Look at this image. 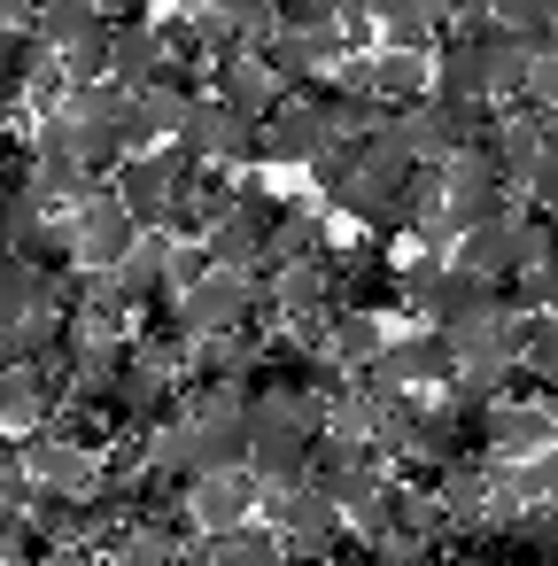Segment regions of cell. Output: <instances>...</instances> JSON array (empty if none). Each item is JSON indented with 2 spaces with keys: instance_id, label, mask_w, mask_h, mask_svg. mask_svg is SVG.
Listing matches in <instances>:
<instances>
[{
  "instance_id": "26",
  "label": "cell",
  "mask_w": 558,
  "mask_h": 566,
  "mask_svg": "<svg viewBox=\"0 0 558 566\" xmlns=\"http://www.w3.org/2000/svg\"><path fill=\"white\" fill-rule=\"evenodd\" d=\"M32 9L40 0H0V24H32Z\"/></svg>"
},
{
  "instance_id": "24",
  "label": "cell",
  "mask_w": 558,
  "mask_h": 566,
  "mask_svg": "<svg viewBox=\"0 0 558 566\" xmlns=\"http://www.w3.org/2000/svg\"><path fill=\"white\" fill-rule=\"evenodd\" d=\"M102 17H109V24H148L156 0H102Z\"/></svg>"
},
{
  "instance_id": "6",
  "label": "cell",
  "mask_w": 558,
  "mask_h": 566,
  "mask_svg": "<svg viewBox=\"0 0 558 566\" xmlns=\"http://www.w3.org/2000/svg\"><path fill=\"white\" fill-rule=\"evenodd\" d=\"M372 380H388V388H450V380H457V342H450L434 318L411 326V334H388Z\"/></svg>"
},
{
  "instance_id": "15",
  "label": "cell",
  "mask_w": 558,
  "mask_h": 566,
  "mask_svg": "<svg viewBox=\"0 0 558 566\" xmlns=\"http://www.w3.org/2000/svg\"><path fill=\"white\" fill-rule=\"evenodd\" d=\"M109 78L117 86H156V78H179V63H171V48H164V24H117V40H109Z\"/></svg>"
},
{
  "instance_id": "13",
  "label": "cell",
  "mask_w": 558,
  "mask_h": 566,
  "mask_svg": "<svg viewBox=\"0 0 558 566\" xmlns=\"http://www.w3.org/2000/svg\"><path fill=\"white\" fill-rule=\"evenodd\" d=\"M388 133H396V140L411 148V164H450V156L465 148V125H457V109H450L442 94L388 109Z\"/></svg>"
},
{
  "instance_id": "25",
  "label": "cell",
  "mask_w": 558,
  "mask_h": 566,
  "mask_svg": "<svg viewBox=\"0 0 558 566\" xmlns=\"http://www.w3.org/2000/svg\"><path fill=\"white\" fill-rule=\"evenodd\" d=\"M179 9H218V17H249L256 0H179Z\"/></svg>"
},
{
  "instance_id": "3",
  "label": "cell",
  "mask_w": 558,
  "mask_h": 566,
  "mask_svg": "<svg viewBox=\"0 0 558 566\" xmlns=\"http://www.w3.org/2000/svg\"><path fill=\"white\" fill-rule=\"evenodd\" d=\"M17 450H24V473H32V489H102V450L94 442H78L71 427H55V419H40V427H24L17 434Z\"/></svg>"
},
{
  "instance_id": "10",
  "label": "cell",
  "mask_w": 558,
  "mask_h": 566,
  "mask_svg": "<svg viewBox=\"0 0 558 566\" xmlns=\"http://www.w3.org/2000/svg\"><path fill=\"white\" fill-rule=\"evenodd\" d=\"M550 442H558L550 396H504V403L481 411V450H488V458H535V450H550Z\"/></svg>"
},
{
  "instance_id": "8",
  "label": "cell",
  "mask_w": 558,
  "mask_h": 566,
  "mask_svg": "<svg viewBox=\"0 0 558 566\" xmlns=\"http://www.w3.org/2000/svg\"><path fill=\"white\" fill-rule=\"evenodd\" d=\"M326 140H334V133H326L318 94H287V102L256 125V156H264V171H295V164H310Z\"/></svg>"
},
{
  "instance_id": "2",
  "label": "cell",
  "mask_w": 558,
  "mask_h": 566,
  "mask_svg": "<svg viewBox=\"0 0 558 566\" xmlns=\"http://www.w3.org/2000/svg\"><path fill=\"white\" fill-rule=\"evenodd\" d=\"M133 241H140V218L125 210V195H117V187H94V195L63 218V249H71V264H78V272H117Z\"/></svg>"
},
{
  "instance_id": "17",
  "label": "cell",
  "mask_w": 558,
  "mask_h": 566,
  "mask_svg": "<svg viewBox=\"0 0 558 566\" xmlns=\"http://www.w3.org/2000/svg\"><path fill=\"white\" fill-rule=\"evenodd\" d=\"M372 94H380L388 109L427 102V94H434V55H427V48H380V55H372Z\"/></svg>"
},
{
  "instance_id": "16",
  "label": "cell",
  "mask_w": 558,
  "mask_h": 566,
  "mask_svg": "<svg viewBox=\"0 0 558 566\" xmlns=\"http://www.w3.org/2000/svg\"><path fill=\"white\" fill-rule=\"evenodd\" d=\"M434 94H442V102H496L488 48H481V40H457V32H442V48H434Z\"/></svg>"
},
{
  "instance_id": "21",
  "label": "cell",
  "mask_w": 558,
  "mask_h": 566,
  "mask_svg": "<svg viewBox=\"0 0 558 566\" xmlns=\"http://www.w3.org/2000/svg\"><path fill=\"white\" fill-rule=\"evenodd\" d=\"M303 256H326V210L287 202V218L272 226V256L264 264H303Z\"/></svg>"
},
{
  "instance_id": "23",
  "label": "cell",
  "mask_w": 558,
  "mask_h": 566,
  "mask_svg": "<svg viewBox=\"0 0 558 566\" xmlns=\"http://www.w3.org/2000/svg\"><path fill=\"white\" fill-rule=\"evenodd\" d=\"M48 543L32 535V512H0V566H17V558H40Z\"/></svg>"
},
{
  "instance_id": "9",
  "label": "cell",
  "mask_w": 558,
  "mask_h": 566,
  "mask_svg": "<svg viewBox=\"0 0 558 566\" xmlns=\"http://www.w3.org/2000/svg\"><path fill=\"white\" fill-rule=\"evenodd\" d=\"M256 512H264V481L249 465H218V473H194L187 481V520L202 535H225V527H241Z\"/></svg>"
},
{
  "instance_id": "18",
  "label": "cell",
  "mask_w": 558,
  "mask_h": 566,
  "mask_svg": "<svg viewBox=\"0 0 558 566\" xmlns=\"http://www.w3.org/2000/svg\"><path fill=\"white\" fill-rule=\"evenodd\" d=\"M380 349H388L380 311H334V326H326V357H334L341 373H372Z\"/></svg>"
},
{
  "instance_id": "14",
  "label": "cell",
  "mask_w": 558,
  "mask_h": 566,
  "mask_svg": "<svg viewBox=\"0 0 558 566\" xmlns=\"http://www.w3.org/2000/svg\"><path fill=\"white\" fill-rule=\"evenodd\" d=\"M457 264L504 287V280L519 272V202L496 210V218H481V226H465V233H457Z\"/></svg>"
},
{
  "instance_id": "4",
  "label": "cell",
  "mask_w": 558,
  "mask_h": 566,
  "mask_svg": "<svg viewBox=\"0 0 558 566\" xmlns=\"http://www.w3.org/2000/svg\"><path fill=\"white\" fill-rule=\"evenodd\" d=\"M326 264H334V295H341V311H396L403 303V272L388 264V249H380V233H365V241H349V249H326Z\"/></svg>"
},
{
  "instance_id": "5",
  "label": "cell",
  "mask_w": 558,
  "mask_h": 566,
  "mask_svg": "<svg viewBox=\"0 0 558 566\" xmlns=\"http://www.w3.org/2000/svg\"><path fill=\"white\" fill-rule=\"evenodd\" d=\"M326 396L303 380H249V434L256 442H318Z\"/></svg>"
},
{
  "instance_id": "11",
  "label": "cell",
  "mask_w": 558,
  "mask_h": 566,
  "mask_svg": "<svg viewBox=\"0 0 558 566\" xmlns=\"http://www.w3.org/2000/svg\"><path fill=\"white\" fill-rule=\"evenodd\" d=\"M210 94L264 125V117L287 102V78L272 71V55H264V48H233V55H218V63H210Z\"/></svg>"
},
{
  "instance_id": "20",
  "label": "cell",
  "mask_w": 558,
  "mask_h": 566,
  "mask_svg": "<svg viewBox=\"0 0 558 566\" xmlns=\"http://www.w3.org/2000/svg\"><path fill=\"white\" fill-rule=\"evenodd\" d=\"M202 249H210V264H218V272H264V256H272V241H264L241 210H233V218H218V226L202 233Z\"/></svg>"
},
{
  "instance_id": "7",
  "label": "cell",
  "mask_w": 558,
  "mask_h": 566,
  "mask_svg": "<svg viewBox=\"0 0 558 566\" xmlns=\"http://www.w3.org/2000/svg\"><path fill=\"white\" fill-rule=\"evenodd\" d=\"M179 140H187L202 164H218V171H249V164H264V156H256V117H241V109L218 102V94L194 102V117H187Z\"/></svg>"
},
{
  "instance_id": "22",
  "label": "cell",
  "mask_w": 558,
  "mask_h": 566,
  "mask_svg": "<svg viewBox=\"0 0 558 566\" xmlns=\"http://www.w3.org/2000/svg\"><path fill=\"white\" fill-rule=\"evenodd\" d=\"M488 17L512 32H558V0H488Z\"/></svg>"
},
{
  "instance_id": "19",
  "label": "cell",
  "mask_w": 558,
  "mask_h": 566,
  "mask_svg": "<svg viewBox=\"0 0 558 566\" xmlns=\"http://www.w3.org/2000/svg\"><path fill=\"white\" fill-rule=\"evenodd\" d=\"M32 535L48 543V551H63V543H86V489H32Z\"/></svg>"
},
{
  "instance_id": "1",
  "label": "cell",
  "mask_w": 558,
  "mask_h": 566,
  "mask_svg": "<svg viewBox=\"0 0 558 566\" xmlns=\"http://www.w3.org/2000/svg\"><path fill=\"white\" fill-rule=\"evenodd\" d=\"M171 318L202 342V334H241L264 318V272H202L187 295H171Z\"/></svg>"
},
{
  "instance_id": "12",
  "label": "cell",
  "mask_w": 558,
  "mask_h": 566,
  "mask_svg": "<svg viewBox=\"0 0 558 566\" xmlns=\"http://www.w3.org/2000/svg\"><path fill=\"white\" fill-rule=\"evenodd\" d=\"M194 78H156V86H140L133 94V117H125V156H140V148H164V140H179L187 133V117H194Z\"/></svg>"
}]
</instances>
